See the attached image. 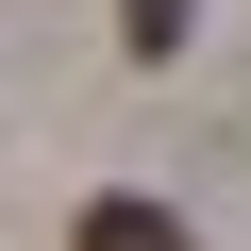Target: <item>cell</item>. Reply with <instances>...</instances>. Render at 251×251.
<instances>
[{
  "label": "cell",
  "mask_w": 251,
  "mask_h": 251,
  "mask_svg": "<svg viewBox=\"0 0 251 251\" xmlns=\"http://www.w3.org/2000/svg\"><path fill=\"white\" fill-rule=\"evenodd\" d=\"M67 251H184V218H168V201H84Z\"/></svg>",
  "instance_id": "6da1fadb"
},
{
  "label": "cell",
  "mask_w": 251,
  "mask_h": 251,
  "mask_svg": "<svg viewBox=\"0 0 251 251\" xmlns=\"http://www.w3.org/2000/svg\"><path fill=\"white\" fill-rule=\"evenodd\" d=\"M117 34L134 50H184V0H117Z\"/></svg>",
  "instance_id": "7a4b0ae2"
}]
</instances>
